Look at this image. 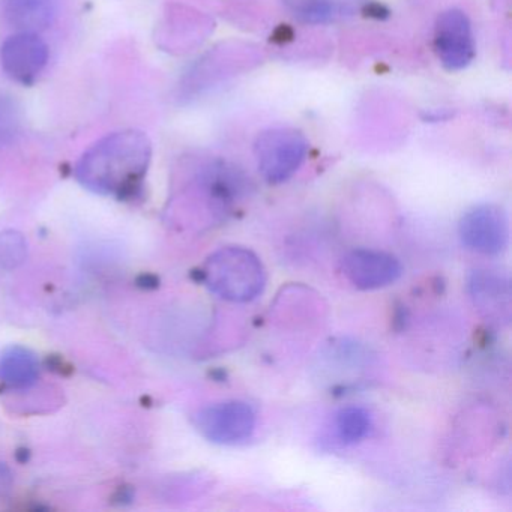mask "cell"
<instances>
[{
  "mask_svg": "<svg viewBox=\"0 0 512 512\" xmlns=\"http://www.w3.org/2000/svg\"><path fill=\"white\" fill-rule=\"evenodd\" d=\"M151 160L149 137L122 130L94 143L77 161L74 176L92 193L128 199L142 190Z\"/></svg>",
  "mask_w": 512,
  "mask_h": 512,
  "instance_id": "6da1fadb",
  "label": "cell"
},
{
  "mask_svg": "<svg viewBox=\"0 0 512 512\" xmlns=\"http://www.w3.org/2000/svg\"><path fill=\"white\" fill-rule=\"evenodd\" d=\"M205 286L224 301L245 304L262 295L268 281L265 266L254 251L230 245L212 253L200 269Z\"/></svg>",
  "mask_w": 512,
  "mask_h": 512,
  "instance_id": "7a4b0ae2",
  "label": "cell"
},
{
  "mask_svg": "<svg viewBox=\"0 0 512 512\" xmlns=\"http://www.w3.org/2000/svg\"><path fill=\"white\" fill-rule=\"evenodd\" d=\"M185 188L190 200L206 209L212 221H224L251 193L253 184L244 170L229 161L214 158L194 166Z\"/></svg>",
  "mask_w": 512,
  "mask_h": 512,
  "instance_id": "3957f363",
  "label": "cell"
},
{
  "mask_svg": "<svg viewBox=\"0 0 512 512\" xmlns=\"http://www.w3.org/2000/svg\"><path fill=\"white\" fill-rule=\"evenodd\" d=\"M310 143L295 128H271L257 137L254 157L257 169L268 184L289 181L305 163Z\"/></svg>",
  "mask_w": 512,
  "mask_h": 512,
  "instance_id": "277c9868",
  "label": "cell"
},
{
  "mask_svg": "<svg viewBox=\"0 0 512 512\" xmlns=\"http://www.w3.org/2000/svg\"><path fill=\"white\" fill-rule=\"evenodd\" d=\"M256 412L245 401L229 400L203 407L194 416V427L209 442L239 445L253 436Z\"/></svg>",
  "mask_w": 512,
  "mask_h": 512,
  "instance_id": "5b68a950",
  "label": "cell"
},
{
  "mask_svg": "<svg viewBox=\"0 0 512 512\" xmlns=\"http://www.w3.org/2000/svg\"><path fill=\"white\" fill-rule=\"evenodd\" d=\"M458 236L467 250L497 256L508 247V215L500 206L491 203L475 206L461 217Z\"/></svg>",
  "mask_w": 512,
  "mask_h": 512,
  "instance_id": "8992f818",
  "label": "cell"
},
{
  "mask_svg": "<svg viewBox=\"0 0 512 512\" xmlns=\"http://www.w3.org/2000/svg\"><path fill=\"white\" fill-rule=\"evenodd\" d=\"M434 52L448 71H461L472 64L476 55L472 23L457 8L440 14L434 26Z\"/></svg>",
  "mask_w": 512,
  "mask_h": 512,
  "instance_id": "52a82bcc",
  "label": "cell"
},
{
  "mask_svg": "<svg viewBox=\"0 0 512 512\" xmlns=\"http://www.w3.org/2000/svg\"><path fill=\"white\" fill-rule=\"evenodd\" d=\"M50 50L35 32H16L0 47V65L8 79L31 86L40 79L49 64Z\"/></svg>",
  "mask_w": 512,
  "mask_h": 512,
  "instance_id": "ba28073f",
  "label": "cell"
},
{
  "mask_svg": "<svg viewBox=\"0 0 512 512\" xmlns=\"http://www.w3.org/2000/svg\"><path fill=\"white\" fill-rule=\"evenodd\" d=\"M341 272L353 287L370 292L394 284L403 274V266L386 251L355 248L341 259Z\"/></svg>",
  "mask_w": 512,
  "mask_h": 512,
  "instance_id": "9c48e42d",
  "label": "cell"
},
{
  "mask_svg": "<svg viewBox=\"0 0 512 512\" xmlns=\"http://www.w3.org/2000/svg\"><path fill=\"white\" fill-rule=\"evenodd\" d=\"M467 292L478 313L494 325L511 322V281L494 269H475L467 280Z\"/></svg>",
  "mask_w": 512,
  "mask_h": 512,
  "instance_id": "30bf717a",
  "label": "cell"
},
{
  "mask_svg": "<svg viewBox=\"0 0 512 512\" xmlns=\"http://www.w3.org/2000/svg\"><path fill=\"white\" fill-rule=\"evenodd\" d=\"M284 10L305 25H331L353 19L368 0H280Z\"/></svg>",
  "mask_w": 512,
  "mask_h": 512,
  "instance_id": "8fae6325",
  "label": "cell"
},
{
  "mask_svg": "<svg viewBox=\"0 0 512 512\" xmlns=\"http://www.w3.org/2000/svg\"><path fill=\"white\" fill-rule=\"evenodd\" d=\"M58 10L59 0H2L5 22L16 32L46 31Z\"/></svg>",
  "mask_w": 512,
  "mask_h": 512,
  "instance_id": "7c38bea8",
  "label": "cell"
},
{
  "mask_svg": "<svg viewBox=\"0 0 512 512\" xmlns=\"http://www.w3.org/2000/svg\"><path fill=\"white\" fill-rule=\"evenodd\" d=\"M40 362L34 352L13 346L0 355V380L11 388L25 389L37 382Z\"/></svg>",
  "mask_w": 512,
  "mask_h": 512,
  "instance_id": "4fadbf2b",
  "label": "cell"
},
{
  "mask_svg": "<svg viewBox=\"0 0 512 512\" xmlns=\"http://www.w3.org/2000/svg\"><path fill=\"white\" fill-rule=\"evenodd\" d=\"M373 419L370 412L361 406H347L335 416V433L344 445L361 442L368 436Z\"/></svg>",
  "mask_w": 512,
  "mask_h": 512,
  "instance_id": "5bb4252c",
  "label": "cell"
},
{
  "mask_svg": "<svg viewBox=\"0 0 512 512\" xmlns=\"http://www.w3.org/2000/svg\"><path fill=\"white\" fill-rule=\"evenodd\" d=\"M28 257V242L16 230L0 232V266L4 269L19 268Z\"/></svg>",
  "mask_w": 512,
  "mask_h": 512,
  "instance_id": "9a60e30c",
  "label": "cell"
},
{
  "mask_svg": "<svg viewBox=\"0 0 512 512\" xmlns=\"http://www.w3.org/2000/svg\"><path fill=\"white\" fill-rule=\"evenodd\" d=\"M20 128V112L16 101L8 95L0 94V146L8 145L16 139Z\"/></svg>",
  "mask_w": 512,
  "mask_h": 512,
  "instance_id": "2e32d148",
  "label": "cell"
},
{
  "mask_svg": "<svg viewBox=\"0 0 512 512\" xmlns=\"http://www.w3.org/2000/svg\"><path fill=\"white\" fill-rule=\"evenodd\" d=\"M11 487H13V473L7 464L0 463V500L10 494Z\"/></svg>",
  "mask_w": 512,
  "mask_h": 512,
  "instance_id": "e0dca14e",
  "label": "cell"
}]
</instances>
